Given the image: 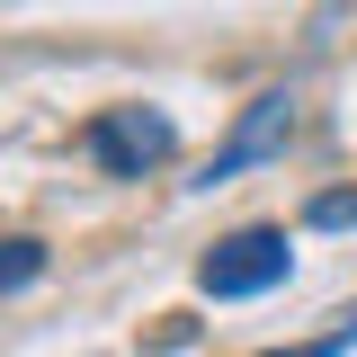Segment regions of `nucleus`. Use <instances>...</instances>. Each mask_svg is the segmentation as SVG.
Listing matches in <instances>:
<instances>
[{"label":"nucleus","instance_id":"f257e3e1","mask_svg":"<svg viewBox=\"0 0 357 357\" xmlns=\"http://www.w3.org/2000/svg\"><path fill=\"white\" fill-rule=\"evenodd\" d=\"M286 277H295V241H286L277 223H250V232H232V241H215V250L197 259V286H206L215 304H250V295L286 286Z\"/></svg>","mask_w":357,"mask_h":357},{"label":"nucleus","instance_id":"20e7f679","mask_svg":"<svg viewBox=\"0 0 357 357\" xmlns=\"http://www.w3.org/2000/svg\"><path fill=\"white\" fill-rule=\"evenodd\" d=\"M36 277H45V241L9 232V241H0V295H18V286H36Z\"/></svg>","mask_w":357,"mask_h":357},{"label":"nucleus","instance_id":"7ed1b4c3","mask_svg":"<svg viewBox=\"0 0 357 357\" xmlns=\"http://www.w3.org/2000/svg\"><path fill=\"white\" fill-rule=\"evenodd\" d=\"M286 134H295V98H286V89H268V98H250V107H241V126H232V143H223L215 161H206V178H197V188H223V178H241L250 161H268V152H286Z\"/></svg>","mask_w":357,"mask_h":357},{"label":"nucleus","instance_id":"423d86ee","mask_svg":"<svg viewBox=\"0 0 357 357\" xmlns=\"http://www.w3.org/2000/svg\"><path fill=\"white\" fill-rule=\"evenodd\" d=\"M340 349H357V312L331 331V340H312V349H277V357H340Z\"/></svg>","mask_w":357,"mask_h":357},{"label":"nucleus","instance_id":"f03ea898","mask_svg":"<svg viewBox=\"0 0 357 357\" xmlns=\"http://www.w3.org/2000/svg\"><path fill=\"white\" fill-rule=\"evenodd\" d=\"M170 152H178V126L161 107H107V116L89 126V161L107 178H143V170H161Z\"/></svg>","mask_w":357,"mask_h":357},{"label":"nucleus","instance_id":"39448f33","mask_svg":"<svg viewBox=\"0 0 357 357\" xmlns=\"http://www.w3.org/2000/svg\"><path fill=\"white\" fill-rule=\"evenodd\" d=\"M304 223H321V232H349V223H357V188H321V197L304 206Z\"/></svg>","mask_w":357,"mask_h":357}]
</instances>
